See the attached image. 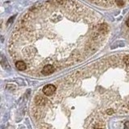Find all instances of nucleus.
I'll use <instances>...</instances> for the list:
<instances>
[{"instance_id": "nucleus-1", "label": "nucleus", "mask_w": 129, "mask_h": 129, "mask_svg": "<svg viewBox=\"0 0 129 129\" xmlns=\"http://www.w3.org/2000/svg\"><path fill=\"white\" fill-rule=\"evenodd\" d=\"M56 87L54 86V85H52V84L46 85V86L43 88V93L46 96L52 95L56 92Z\"/></svg>"}, {"instance_id": "nucleus-2", "label": "nucleus", "mask_w": 129, "mask_h": 129, "mask_svg": "<svg viewBox=\"0 0 129 129\" xmlns=\"http://www.w3.org/2000/svg\"><path fill=\"white\" fill-rule=\"evenodd\" d=\"M54 70H55L54 66H52V64H48L43 67V69L41 70V74L43 75H49V74H52V73L54 72Z\"/></svg>"}, {"instance_id": "nucleus-3", "label": "nucleus", "mask_w": 129, "mask_h": 129, "mask_svg": "<svg viewBox=\"0 0 129 129\" xmlns=\"http://www.w3.org/2000/svg\"><path fill=\"white\" fill-rule=\"evenodd\" d=\"M15 67L17 68L19 70L23 71L27 69V64L25 62L23 61V60H18V61L15 63Z\"/></svg>"}, {"instance_id": "nucleus-4", "label": "nucleus", "mask_w": 129, "mask_h": 129, "mask_svg": "<svg viewBox=\"0 0 129 129\" xmlns=\"http://www.w3.org/2000/svg\"><path fill=\"white\" fill-rule=\"evenodd\" d=\"M123 62L127 64V66H129V55H127V56H123Z\"/></svg>"}, {"instance_id": "nucleus-5", "label": "nucleus", "mask_w": 129, "mask_h": 129, "mask_svg": "<svg viewBox=\"0 0 129 129\" xmlns=\"http://www.w3.org/2000/svg\"><path fill=\"white\" fill-rule=\"evenodd\" d=\"M14 19H15L14 17H11V19H10L9 20H8V23H10L11 22H12V21H13V20H14Z\"/></svg>"}, {"instance_id": "nucleus-6", "label": "nucleus", "mask_w": 129, "mask_h": 129, "mask_svg": "<svg viewBox=\"0 0 129 129\" xmlns=\"http://www.w3.org/2000/svg\"><path fill=\"white\" fill-rule=\"evenodd\" d=\"M127 23V25L129 27V18L127 19V23Z\"/></svg>"}, {"instance_id": "nucleus-7", "label": "nucleus", "mask_w": 129, "mask_h": 129, "mask_svg": "<svg viewBox=\"0 0 129 129\" xmlns=\"http://www.w3.org/2000/svg\"><path fill=\"white\" fill-rule=\"evenodd\" d=\"M95 129H103V127H98V128H95Z\"/></svg>"}]
</instances>
